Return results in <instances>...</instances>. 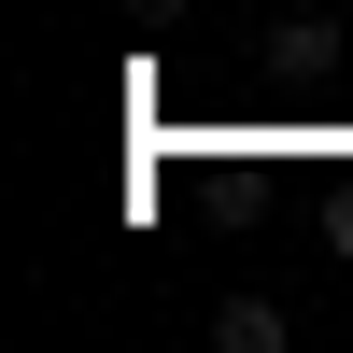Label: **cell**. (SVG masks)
<instances>
[{
  "mask_svg": "<svg viewBox=\"0 0 353 353\" xmlns=\"http://www.w3.org/2000/svg\"><path fill=\"white\" fill-rule=\"evenodd\" d=\"M297 325H283V297H226L212 311V353H283Z\"/></svg>",
  "mask_w": 353,
  "mask_h": 353,
  "instance_id": "obj_1",
  "label": "cell"
}]
</instances>
